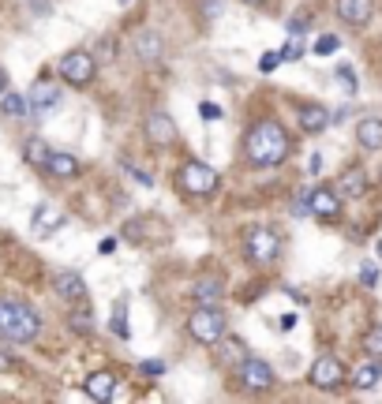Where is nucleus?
I'll list each match as a JSON object with an SVG mask.
<instances>
[{"mask_svg": "<svg viewBox=\"0 0 382 404\" xmlns=\"http://www.w3.org/2000/svg\"><path fill=\"white\" fill-rule=\"evenodd\" d=\"M378 258H382V240H378Z\"/></svg>", "mask_w": 382, "mask_h": 404, "instance_id": "79ce46f5", "label": "nucleus"}, {"mask_svg": "<svg viewBox=\"0 0 382 404\" xmlns=\"http://www.w3.org/2000/svg\"><path fill=\"white\" fill-rule=\"evenodd\" d=\"M278 251H281L278 232H270V229H252L247 232V258H252L255 266H270L274 258H278Z\"/></svg>", "mask_w": 382, "mask_h": 404, "instance_id": "39448f33", "label": "nucleus"}, {"mask_svg": "<svg viewBox=\"0 0 382 404\" xmlns=\"http://www.w3.org/2000/svg\"><path fill=\"white\" fill-rule=\"evenodd\" d=\"M30 4H34V11H45V8H49L45 0H30Z\"/></svg>", "mask_w": 382, "mask_h": 404, "instance_id": "ea45409f", "label": "nucleus"}, {"mask_svg": "<svg viewBox=\"0 0 382 404\" xmlns=\"http://www.w3.org/2000/svg\"><path fill=\"white\" fill-rule=\"evenodd\" d=\"M240 382L247 386V389H270L274 386V371H270V363L266 359H255V356H247L244 363H240Z\"/></svg>", "mask_w": 382, "mask_h": 404, "instance_id": "6e6552de", "label": "nucleus"}, {"mask_svg": "<svg viewBox=\"0 0 382 404\" xmlns=\"http://www.w3.org/2000/svg\"><path fill=\"white\" fill-rule=\"evenodd\" d=\"M278 325H281V330H293V325H296V315H285Z\"/></svg>", "mask_w": 382, "mask_h": 404, "instance_id": "4c0bfd02", "label": "nucleus"}, {"mask_svg": "<svg viewBox=\"0 0 382 404\" xmlns=\"http://www.w3.org/2000/svg\"><path fill=\"white\" fill-rule=\"evenodd\" d=\"M113 333L120 337V341H128V304L124 299L113 307Z\"/></svg>", "mask_w": 382, "mask_h": 404, "instance_id": "b1692460", "label": "nucleus"}, {"mask_svg": "<svg viewBox=\"0 0 382 404\" xmlns=\"http://www.w3.org/2000/svg\"><path fill=\"white\" fill-rule=\"evenodd\" d=\"M247 4H262V0H247Z\"/></svg>", "mask_w": 382, "mask_h": 404, "instance_id": "37998d69", "label": "nucleus"}, {"mask_svg": "<svg viewBox=\"0 0 382 404\" xmlns=\"http://www.w3.org/2000/svg\"><path fill=\"white\" fill-rule=\"evenodd\" d=\"M116 393V374L113 371H94L86 378V397H94V400H109Z\"/></svg>", "mask_w": 382, "mask_h": 404, "instance_id": "4468645a", "label": "nucleus"}, {"mask_svg": "<svg viewBox=\"0 0 382 404\" xmlns=\"http://www.w3.org/2000/svg\"><path fill=\"white\" fill-rule=\"evenodd\" d=\"M11 371V359H8V352H0V374Z\"/></svg>", "mask_w": 382, "mask_h": 404, "instance_id": "58836bf2", "label": "nucleus"}, {"mask_svg": "<svg viewBox=\"0 0 382 404\" xmlns=\"http://www.w3.org/2000/svg\"><path fill=\"white\" fill-rule=\"evenodd\" d=\"M334 49H337V37L334 34H322L319 42H315V53H319V57H330Z\"/></svg>", "mask_w": 382, "mask_h": 404, "instance_id": "cd10ccee", "label": "nucleus"}, {"mask_svg": "<svg viewBox=\"0 0 382 404\" xmlns=\"http://www.w3.org/2000/svg\"><path fill=\"white\" fill-rule=\"evenodd\" d=\"M45 173H49V176H60V180H72V176H79V161L72 158V154H57V150H49V158H45Z\"/></svg>", "mask_w": 382, "mask_h": 404, "instance_id": "f3484780", "label": "nucleus"}, {"mask_svg": "<svg viewBox=\"0 0 382 404\" xmlns=\"http://www.w3.org/2000/svg\"><path fill=\"white\" fill-rule=\"evenodd\" d=\"M4 90H8V75L0 71V94H4Z\"/></svg>", "mask_w": 382, "mask_h": 404, "instance_id": "a19ab883", "label": "nucleus"}, {"mask_svg": "<svg viewBox=\"0 0 382 404\" xmlns=\"http://www.w3.org/2000/svg\"><path fill=\"white\" fill-rule=\"evenodd\" d=\"M139 229H142L139 221H128V229H124V232H128V240H142V232H139Z\"/></svg>", "mask_w": 382, "mask_h": 404, "instance_id": "f704fd0d", "label": "nucleus"}, {"mask_svg": "<svg viewBox=\"0 0 382 404\" xmlns=\"http://www.w3.org/2000/svg\"><path fill=\"white\" fill-rule=\"evenodd\" d=\"M38 330H42V318H38L34 307L16 304V299H0V337L4 341H34Z\"/></svg>", "mask_w": 382, "mask_h": 404, "instance_id": "f03ea898", "label": "nucleus"}, {"mask_svg": "<svg viewBox=\"0 0 382 404\" xmlns=\"http://www.w3.org/2000/svg\"><path fill=\"white\" fill-rule=\"evenodd\" d=\"M188 333H191L199 345H218L221 337H225V315H221L218 307H199V311L188 318Z\"/></svg>", "mask_w": 382, "mask_h": 404, "instance_id": "7ed1b4c3", "label": "nucleus"}, {"mask_svg": "<svg viewBox=\"0 0 382 404\" xmlns=\"http://www.w3.org/2000/svg\"><path fill=\"white\" fill-rule=\"evenodd\" d=\"M57 105H60V90L52 86V83H45V79H42V83H34V86H30V94H26V109L38 112V116L52 112Z\"/></svg>", "mask_w": 382, "mask_h": 404, "instance_id": "9d476101", "label": "nucleus"}, {"mask_svg": "<svg viewBox=\"0 0 382 404\" xmlns=\"http://www.w3.org/2000/svg\"><path fill=\"white\" fill-rule=\"evenodd\" d=\"M304 30H308V11H300V16H293V19H288V34H293V37H300Z\"/></svg>", "mask_w": 382, "mask_h": 404, "instance_id": "c85d7f7f", "label": "nucleus"}, {"mask_svg": "<svg viewBox=\"0 0 382 404\" xmlns=\"http://www.w3.org/2000/svg\"><path fill=\"white\" fill-rule=\"evenodd\" d=\"M180 187L188 195H210L218 187V173L206 161H188L180 168Z\"/></svg>", "mask_w": 382, "mask_h": 404, "instance_id": "423d86ee", "label": "nucleus"}, {"mask_svg": "<svg viewBox=\"0 0 382 404\" xmlns=\"http://www.w3.org/2000/svg\"><path fill=\"white\" fill-rule=\"evenodd\" d=\"M356 142L364 150H382V120L378 116H367L356 124Z\"/></svg>", "mask_w": 382, "mask_h": 404, "instance_id": "dca6fc26", "label": "nucleus"}, {"mask_svg": "<svg viewBox=\"0 0 382 404\" xmlns=\"http://www.w3.org/2000/svg\"><path fill=\"white\" fill-rule=\"evenodd\" d=\"M0 112L23 116V112H26V98H23V94H4V101H0Z\"/></svg>", "mask_w": 382, "mask_h": 404, "instance_id": "a878e982", "label": "nucleus"}, {"mask_svg": "<svg viewBox=\"0 0 382 404\" xmlns=\"http://www.w3.org/2000/svg\"><path fill=\"white\" fill-rule=\"evenodd\" d=\"M337 16L349 23V27H364L371 19V0H337Z\"/></svg>", "mask_w": 382, "mask_h": 404, "instance_id": "ddd939ff", "label": "nucleus"}, {"mask_svg": "<svg viewBox=\"0 0 382 404\" xmlns=\"http://www.w3.org/2000/svg\"><path fill=\"white\" fill-rule=\"evenodd\" d=\"M345 382V367H341L337 356H319L311 363V386L315 389H337Z\"/></svg>", "mask_w": 382, "mask_h": 404, "instance_id": "0eeeda50", "label": "nucleus"}, {"mask_svg": "<svg viewBox=\"0 0 382 404\" xmlns=\"http://www.w3.org/2000/svg\"><path fill=\"white\" fill-rule=\"evenodd\" d=\"M90 325H94L90 307H86V311H72V330H75V333H90Z\"/></svg>", "mask_w": 382, "mask_h": 404, "instance_id": "bb28decb", "label": "nucleus"}, {"mask_svg": "<svg viewBox=\"0 0 382 404\" xmlns=\"http://www.w3.org/2000/svg\"><path fill=\"white\" fill-rule=\"evenodd\" d=\"M94 75H98V60L90 57L86 49H75V53H68V57L60 60V79L72 83V86L94 83Z\"/></svg>", "mask_w": 382, "mask_h": 404, "instance_id": "20e7f679", "label": "nucleus"}, {"mask_svg": "<svg viewBox=\"0 0 382 404\" xmlns=\"http://www.w3.org/2000/svg\"><path fill=\"white\" fill-rule=\"evenodd\" d=\"M300 57H304V45H300V37H293V42L281 49V60H300Z\"/></svg>", "mask_w": 382, "mask_h": 404, "instance_id": "c756f323", "label": "nucleus"}, {"mask_svg": "<svg viewBox=\"0 0 382 404\" xmlns=\"http://www.w3.org/2000/svg\"><path fill=\"white\" fill-rule=\"evenodd\" d=\"M199 116H203V120H221L225 112H221V109L214 105V101H203V105H199Z\"/></svg>", "mask_w": 382, "mask_h": 404, "instance_id": "7c9ffc66", "label": "nucleus"}, {"mask_svg": "<svg viewBox=\"0 0 382 404\" xmlns=\"http://www.w3.org/2000/svg\"><path fill=\"white\" fill-rule=\"evenodd\" d=\"M308 210H311L315 217H322V221H334V217L341 214V195H337L334 187H315V191L308 195Z\"/></svg>", "mask_w": 382, "mask_h": 404, "instance_id": "1a4fd4ad", "label": "nucleus"}, {"mask_svg": "<svg viewBox=\"0 0 382 404\" xmlns=\"http://www.w3.org/2000/svg\"><path fill=\"white\" fill-rule=\"evenodd\" d=\"M23 158L30 161L34 168H45V158H49V142H45V139H26Z\"/></svg>", "mask_w": 382, "mask_h": 404, "instance_id": "4be33fe9", "label": "nucleus"}, {"mask_svg": "<svg viewBox=\"0 0 382 404\" xmlns=\"http://www.w3.org/2000/svg\"><path fill=\"white\" fill-rule=\"evenodd\" d=\"M135 53H139V60H157L162 57V37L150 34V30H139L135 34Z\"/></svg>", "mask_w": 382, "mask_h": 404, "instance_id": "412c9836", "label": "nucleus"}, {"mask_svg": "<svg viewBox=\"0 0 382 404\" xmlns=\"http://www.w3.org/2000/svg\"><path fill=\"white\" fill-rule=\"evenodd\" d=\"M218 299H221V281L218 277L195 281V304H199V307H214Z\"/></svg>", "mask_w": 382, "mask_h": 404, "instance_id": "aec40b11", "label": "nucleus"}, {"mask_svg": "<svg viewBox=\"0 0 382 404\" xmlns=\"http://www.w3.org/2000/svg\"><path fill=\"white\" fill-rule=\"evenodd\" d=\"M364 352L367 356H382V325H371V330H367V337H364Z\"/></svg>", "mask_w": 382, "mask_h": 404, "instance_id": "393cba45", "label": "nucleus"}, {"mask_svg": "<svg viewBox=\"0 0 382 404\" xmlns=\"http://www.w3.org/2000/svg\"><path fill=\"white\" fill-rule=\"evenodd\" d=\"M378 378H382V367H378V363H364V367L352 374V386H356V389H375Z\"/></svg>", "mask_w": 382, "mask_h": 404, "instance_id": "5701e85b", "label": "nucleus"}, {"mask_svg": "<svg viewBox=\"0 0 382 404\" xmlns=\"http://www.w3.org/2000/svg\"><path fill=\"white\" fill-rule=\"evenodd\" d=\"M364 191H367V173H364V168H349V173H341V184H337L341 199H360Z\"/></svg>", "mask_w": 382, "mask_h": 404, "instance_id": "a211bd4d", "label": "nucleus"}, {"mask_svg": "<svg viewBox=\"0 0 382 404\" xmlns=\"http://www.w3.org/2000/svg\"><path fill=\"white\" fill-rule=\"evenodd\" d=\"M225 352H229V356H236V359H240V356H244V341H229V345H225Z\"/></svg>", "mask_w": 382, "mask_h": 404, "instance_id": "e433bc0d", "label": "nucleus"}, {"mask_svg": "<svg viewBox=\"0 0 382 404\" xmlns=\"http://www.w3.org/2000/svg\"><path fill=\"white\" fill-rule=\"evenodd\" d=\"M326 124H330V112H326L322 105H304L300 109V127H304L308 135L326 132Z\"/></svg>", "mask_w": 382, "mask_h": 404, "instance_id": "6ab92c4d", "label": "nucleus"}, {"mask_svg": "<svg viewBox=\"0 0 382 404\" xmlns=\"http://www.w3.org/2000/svg\"><path fill=\"white\" fill-rule=\"evenodd\" d=\"M64 221H68V217H64V210H60L57 202H42L34 210V232H38V236H52Z\"/></svg>", "mask_w": 382, "mask_h": 404, "instance_id": "9b49d317", "label": "nucleus"}, {"mask_svg": "<svg viewBox=\"0 0 382 404\" xmlns=\"http://www.w3.org/2000/svg\"><path fill=\"white\" fill-rule=\"evenodd\" d=\"M147 135H150V142H157V146H169V142H176V124L169 120V112H150L147 116Z\"/></svg>", "mask_w": 382, "mask_h": 404, "instance_id": "f8f14e48", "label": "nucleus"}, {"mask_svg": "<svg viewBox=\"0 0 382 404\" xmlns=\"http://www.w3.org/2000/svg\"><path fill=\"white\" fill-rule=\"evenodd\" d=\"M278 64H281V53H266V57L259 60V71H274Z\"/></svg>", "mask_w": 382, "mask_h": 404, "instance_id": "473e14b6", "label": "nucleus"}, {"mask_svg": "<svg viewBox=\"0 0 382 404\" xmlns=\"http://www.w3.org/2000/svg\"><path fill=\"white\" fill-rule=\"evenodd\" d=\"M162 371H165V363H157V359L142 363V374H162Z\"/></svg>", "mask_w": 382, "mask_h": 404, "instance_id": "c9c22d12", "label": "nucleus"}, {"mask_svg": "<svg viewBox=\"0 0 382 404\" xmlns=\"http://www.w3.org/2000/svg\"><path fill=\"white\" fill-rule=\"evenodd\" d=\"M244 150L255 165L270 168V165H281L288 158V132L278 120H259L244 139Z\"/></svg>", "mask_w": 382, "mask_h": 404, "instance_id": "f257e3e1", "label": "nucleus"}, {"mask_svg": "<svg viewBox=\"0 0 382 404\" xmlns=\"http://www.w3.org/2000/svg\"><path fill=\"white\" fill-rule=\"evenodd\" d=\"M337 79L345 83L349 94H356V75H352V68H337Z\"/></svg>", "mask_w": 382, "mask_h": 404, "instance_id": "2f4dec72", "label": "nucleus"}, {"mask_svg": "<svg viewBox=\"0 0 382 404\" xmlns=\"http://www.w3.org/2000/svg\"><path fill=\"white\" fill-rule=\"evenodd\" d=\"M360 281H364V284H375V281H378V270H375V266H364Z\"/></svg>", "mask_w": 382, "mask_h": 404, "instance_id": "72a5a7b5", "label": "nucleus"}, {"mask_svg": "<svg viewBox=\"0 0 382 404\" xmlns=\"http://www.w3.org/2000/svg\"><path fill=\"white\" fill-rule=\"evenodd\" d=\"M57 292L64 299H72V304H79V299H86V281L79 277V273L64 270V273H57Z\"/></svg>", "mask_w": 382, "mask_h": 404, "instance_id": "2eb2a0df", "label": "nucleus"}]
</instances>
